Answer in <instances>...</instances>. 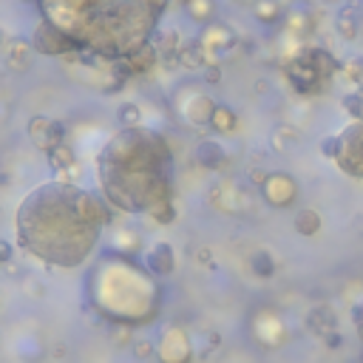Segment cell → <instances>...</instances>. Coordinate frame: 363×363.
<instances>
[{"instance_id": "1", "label": "cell", "mask_w": 363, "mask_h": 363, "mask_svg": "<svg viewBox=\"0 0 363 363\" xmlns=\"http://www.w3.org/2000/svg\"><path fill=\"white\" fill-rule=\"evenodd\" d=\"M114 222V208L71 182L52 179L37 185L18 208V244L35 258L74 270L91 258L102 227Z\"/></svg>"}, {"instance_id": "2", "label": "cell", "mask_w": 363, "mask_h": 363, "mask_svg": "<svg viewBox=\"0 0 363 363\" xmlns=\"http://www.w3.org/2000/svg\"><path fill=\"white\" fill-rule=\"evenodd\" d=\"M170 0H35L40 20L69 35L80 52L122 60L153 43Z\"/></svg>"}, {"instance_id": "3", "label": "cell", "mask_w": 363, "mask_h": 363, "mask_svg": "<svg viewBox=\"0 0 363 363\" xmlns=\"http://www.w3.org/2000/svg\"><path fill=\"white\" fill-rule=\"evenodd\" d=\"M102 199L122 213H153L173 202V150L159 131L119 128L97 156Z\"/></svg>"}, {"instance_id": "4", "label": "cell", "mask_w": 363, "mask_h": 363, "mask_svg": "<svg viewBox=\"0 0 363 363\" xmlns=\"http://www.w3.org/2000/svg\"><path fill=\"white\" fill-rule=\"evenodd\" d=\"M332 71L335 60L321 49H309L287 66V80L298 94H315L321 88V80L329 77Z\"/></svg>"}, {"instance_id": "5", "label": "cell", "mask_w": 363, "mask_h": 363, "mask_svg": "<svg viewBox=\"0 0 363 363\" xmlns=\"http://www.w3.org/2000/svg\"><path fill=\"white\" fill-rule=\"evenodd\" d=\"M32 46H35L37 54H46V57H63V60L80 52L77 43H74L69 35H63L57 26H52L49 20H40V23L35 26V32H32Z\"/></svg>"}, {"instance_id": "6", "label": "cell", "mask_w": 363, "mask_h": 363, "mask_svg": "<svg viewBox=\"0 0 363 363\" xmlns=\"http://www.w3.org/2000/svg\"><path fill=\"white\" fill-rule=\"evenodd\" d=\"M196 43L202 46V54H205L208 66H219V60L236 46V35H233V29L225 26V23H210V26H205V29L199 32Z\"/></svg>"}, {"instance_id": "7", "label": "cell", "mask_w": 363, "mask_h": 363, "mask_svg": "<svg viewBox=\"0 0 363 363\" xmlns=\"http://www.w3.org/2000/svg\"><path fill=\"white\" fill-rule=\"evenodd\" d=\"M26 131H29L32 145H35L37 150H43V153H49V150H54L57 145L66 142V122H63V119H52V117L37 114V117L29 119Z\"/></svg>"}, {"instance_id": "8", "label": "cell", "mask_w": 363, "mask_h": 363, "mask_svg": "<svg viewBox=\"0 0 363 363\" xmlns=\"http://www.w3.org/2000/svg\"><path fill=\"white\" fill-rule=\"evenodd\" d=\"M338 165L363 179V125H352L340 133V153H338Z\"/></svg>"}, {"instance_id": "9", "label": "cell", "mask_w": 363, "mask_h": 363, "mask_svg": "<svg viewBox=\"0 0 363 363\" xmlns=\"http://www.w3.org/2000/svg\"><path fill=\"white\" fill-rule=\"evenodd\" d=\"M179 94H182V91H179ZM213 111H216V102H213L210 94H202V91L188 88L185 94L179 97V114L185 117L191 125H210Z\"/></svg>"}, {"instance_id": "10", "label": "cell", "mask_w": 363, "mask_h": 363, "mask_svg": "<svg viewBox=\"0 0 363 363\" xmlns=\"http://www.w3.org/2000/svg\"><path fill=\"white\" fill-rule=\"evenodd\" d=\"M156 66H159V54H156L153 43L142 46L139 52H133V54H128V57H122V60H114V71H117L122 80L145 77V74H150Z\"/></svg>"}, {"instance_id": "11", "label": "cell", "mask_w": 363, "mask_h": 363, "mask_svg": "<svg viewBox=\"0 0 363 363\" xmlns=\"http://www.w3.org/2000/svg\"><path fill=\"white\" fill-rule=\"evenodd\" d=\"M261 196L273 208H290L298 196V185L290 173H270L267 182L261 185Z\"/></svg>"}, {"instance_id": "12", "label": "cell", "mask_w": 363, "mask_h": 363, "mask_svg": "<svg viewBox=\"0 0 363 363\" xmlns=\"http://www.w3.org/2000/svg\"><path fill=\"white\" fill-rule=\"evenodd\" d=\"M156 355L162 363H191V340L182 329H167L156 346Z\"/></svg>"}, {"instance_id": "13", "label": "cell", "mask_w": 363, "mask_h": 363, "mask_svg": "<svg viewBox=\"0 0 363 363\" xmlns=\"http://www.w3.org/2000/svg\"><path fill=\"white\" fill-rule=\"evenodd\" d=\"M153 49H156V54H159V66H165V69H176V66H179V49H182L179 32H173V29H159L156 37H153Z\"/></svg>"}, {"instance_id": "14", "label": "cell", "mask_w": 363, "mask_h": 363, "mask_svg": "<svg viewBox=\"0 0 363 363\" xmlns=\"http://www.w3.org/2000/svg\"><path fill=\"white\" fill-rule=\"evenodd\" d=\"M145 267L150 270V275H159V278L170 275V273H173V267H176V256H173V247H170L167 242H159V244H153V247H150V253L145 256Z\"/></svg>"}, {"instance_id": "15", "label": "cell", "mask_w": 363, "mask_h": 363, "mask_svg": "<svg viewBox=\"0 0 363 363\" xmlns=\"http://www.w3.org/2000/svg\"><path fill=\"white\" fill-rule=\"evenodd\" d=\"M194 156H196V162H199L205 170H222V167L227 165V150H225L216 139H202V142L196 145Z\"/></svg>"}, {"instance_id": "16", "label": "cell", "mask_w": 363, "mask_h": 363, "mask_svg": "<svg viewBox=\"0 0 363 363\" xmlns=\"http://www.w3.org/2000/svg\"><path fill=\"white\" fill-rule=\"evenodd\" d=\"M32 54H35L32 40H26V37H12V40H9V49H6V63H9V69H15V71H26V69L32 66Z\"/></svg>"}, {"instance_id": "17", "label": "cell", "mask_w": 363, "mask_h": 363, "mask_svg": "<svg viewBox=\"0 0 363 363\" xmlns=\"http://www.w3.org/2000/svg\"><path fill=\"white\" fill-rule=\"evenodd\" d=\"M307 329L315 332L318 338H326L329 332L338 329V312L332 307H315L309 315H307Z\"/></svg>"}, {"instance_id": "18", "label": "cell", "mask_w": 363, "mask_h": 363, "mask_svg": "<svg viewBox=\"0 0 363 363\" xmlns=\"http://www.w3.org/2000/svg\"><path fill=\"white\" fill-rule=\"evenodd\" d=\"M182 9H185V15L194 23L210 26L216 18V0H182Z\"/></svg>"}, {"instance_id": "19", "label": "cell", "mask_w": 363, "mask_h": 363, "mask_svg": "<svg viewBox=\"0 0 363 363\" xmlns=\"http://www.w3.org/2000/svg\"><path fill=\"white\" fill-rule=\"evenodd\" d=\"M357 32H360V12H357L355 0H352V6H343V12L338 15V35L352 40Z\"/></svg>"}, {"instance_id": "20", "label": "cell", "mask_w": 363, "mask_h": 363, "mask_svg": "<svg viewBox=\"0 0 363 363\" xmlns=\"http://www.w3.org/2000/svg\"><path fill=\"white\" fill-rule=\"evenodd\" d=\"M46 159H49V167H52L54 173H69V170L74 167V159H77V156H74V150L63 142V145H57L54 150H49Z\"/></svg>"}, {"instance_id": "21", "label": "cell", "mask_w": 363, "mask_h": 363, "mask_svg": "<svg viewBox=\"0 0 363 363\" xmlns=\"http://www.w3.org/2000/svg\"><path fill=\"white\" fill-rule=\"evenodd\" d=\"M179 66H182V69H191V71L208 66V60H205V54H202V46H199L196 40L182 43V49H179Z\"/></svg>"}, {"instance_id": "22", "label": "cell", "mask_w": 363, "mask_h": 363, "mask_svg": "<svg viewBox=\"0 0 363 363\" xmlns=\"http://www.w3.org/2000/svg\"><path fill=\"white\" fill-rule=\"evenodd\" d=\"M236 125H239V117H236V111H233L230 105H216V111H213V119H210V128H213L216 133H230Z\"/></svg>"}, {"instance_id": "23", "label": "cell", "mask_w": 363, "mask_h": 363, "mask_svg": "<svg viewBox=\"0 0 363 363\" xmlns=\"http://www.w3.org/2000/svg\"><path fill=\"white\" fill-rule=\"evenodd\" d=\"M295 230H298L301 236H315V233L321 230V216H318L312 208L298 210V213H295Z\"/></svg>"}, {"instance_id": "24", "label": "cell", "mask_w": 363, "mask_h": 363, "mask_svg": "<svg viewBox=\"0 0 363 363\" xmlns=\"http://www.w3.org/2000/svg\"><path fill=\"white\" fill-rule=\"evenodd\" d=\"M250 270H253V275H258V278H273V275H275V258H273L267 250H258V253L250 256Z\"/></svg>"}, {"instance_id": "25", "label": "cell", "mask_w": 363, "mask_h": 363, "mask_svg": "<svg viewBox=\"0 0 363 363\" xmlns=\"http://www.w3.org/2000/svg\"><path fill=\"white\" fill-rule=\"evenodd\" d=\"M253 15L261 23H275L281 18V4H278V0H256V4H253Z\"/></svg>"}, {"instance_id": "26", "label": "cell", "mask_w": 363, "mask_h": 363, "mask_svg": "<svg viewBox=\"0 0 363 363\" xmlns=\"http://www.w3.org/2000/svg\"><path fill=\"white\" fill-rule=\"evenodd\" d=\"M117 117H119V125L122 128H139L142 125V108L136 102H122L119 111H117Z\"/></svg>"}, {"instance_id": "27", "label": "cell", "mask_w": 363, "mask_h": 363, "mask_svg": "<svg viewBox=\"0 0 363 363\" xmlns=\"http://www.w3.org/2000/svg\"><path fill=\"white\" fill-rule=\"evenodd\" d=\"M150 219H153L156 225H173V222H176V208H173V202L156 208V210L150 213Z\"/></svg>"}, {"instance_id": "28", "label": "cell", "mask_w": 363, "mask_h": 363, "mask_svg": "<svg viewBox=\"0 0 363 363\" xmlns=\"http://www.w3.org/2000/svg\"><path fill=\"white\" fill-rule=\"evenodd\" d=\"M321 153L329 156V159H338V153H340V136H323Z\"/></svg>"}, {"instance_id": "29", "label": "cell", "mask_w": 363, "mask_h": 363, "mask_svg": "<svg viewBox=\"0 0 363 363\" xmlns=\"http://www.w3.org/2000/svg\"><path fill=\"white\" fill-rule=\"evenodd\" d=\"M222 80V66H205V83H219Z\"/></svg>"}, {"instance_id": "30", "label": "cell", "mask_w": 363, "mask_h": 363, "mask_svg": "<svg viewBox=\"0 0 363 363\" xmlns=\"http://www.w3.org/2000/svg\"><path fill=\"white\" fill-rule=\"evenodd\" d=\"M323 343H326L329 349H340V346H343V335L335 329V332H329V335L323 338Z\"/></svg>"}, {"instance_id": "31", "label": "cell", "mask_w": 363, "mask_h": 363, "mask_svg": "<svg viewBox=\"0 0 363 363\" xmlns=\"http://www.w3.org/2000/svg\"><path fill=\"white\" fill-rule=\"evenodd\" d=\"M12 261V244L0 239V264H9Z\"/></svg>"}, {"instance_id": "32", "label": "cell", "mask_w": 363, "mask_h": 363, "mask_svg": "<svg viewBox=\"0 0 363 363\" xmlns=\"http://www.w3.org/2000/svg\"><path fill=\"white\" fill-rule=\"evenodd\" d=\"M153 352H156L153 343H148V340H139V343H136V355H139V357H150Z\"/></svg>"}, {"instance_id": "33", "label": "cell", "mask_w": 363, "mask_h": 363, "mask_svg": "<svg viewBox=\"0 0 363 363\" xmlns=\"http://www.w3.org/2000/svg\"><path fill=\"white\" fill-rule=\"evenodd\" d=\"M352 318H355V323H357V329L363 332V301L355 307V312H352Z\"/></svg>"}, {"instance_id": "34", "label": "cell", "mask_w": 363, "mask_h": 363, "mask_svg": "<svg viewBox=\"0 0 363 363\" xmlns=\"http://www.w3.org/2000/svg\"><path fill=\"white\" fill-rule=\"evenodd\" d=\"M199 261H202V264H205V261L210 264V250H199Z\"/></svg>"}, {"instance_id": "35", "label": "cell", "mask_w": 363, "mask_h": 363, "mask_svg": "<svg viewBox=\"0 0 363 363\" xmlns=\"http://www.w3.org/2000/svg\"><path fill=\"white\" fill-rule=\"evenodd\" d=\"M6 182H9V176H6V173H0V185H6Z\"/></svg>"}, {"instance_id": "36", "label": "cell", "mask_w": 363, "mask_h": 363, "mask_svg": "<svg viewBox=\"0 0 363 363\" xmlns=\"http://www.w3.org/2000/svg\"><path fill=\"white\" fill-rule=\"evenodd\" d=\"M0 43H4V32H0Z\"/></svg>"}, {"instance_id": "37", "label": "cell", "mask_w": 363, "mask_h": 363, "mask_svg": "<svg viewBox=\"0 0 363 363\" xmlns=\"http://www.w3.org/2000/svg\"><path fill=\"white\" fill-rule=\"evenodd\" d=\"M230 4H239V0H230Z\"/></svg>"}]
</instances>
